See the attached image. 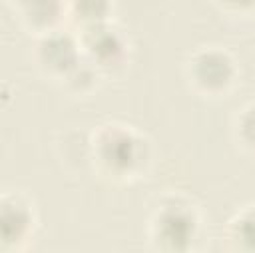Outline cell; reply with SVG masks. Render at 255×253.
<instances>
[{"instance_id":"obj_1","label":"cell","mask_w":255,"mask_h":253,"mask_svg":"<svg viewBox=\"0 0 255 253\" xmlns=\"http://www.w3.org/2000/svg\"><path fill=\"white\" fill-rule=\"evenodd\" d=\"M96 169L114 181H129L139 177L151 161L149 139L126 124H104L90 139Z\"/></svg>"},{"instance_id":"obj_2","label":"cell","mask_w":255,"mask_h":253,"mask_svg":"<svg viewBox=\"0 0 255 253\" xmlns=\"http://www.w3.org/2000/svg\"><path fill=\"white\" fill-rule=\"evenodd\" d=\"M201 237V213L185 197H163L147 223L149 247L163 253H185L195 249Z\"/></svg>"},{"instance_id":"obj_3","label":"cell","mask_w":255,"mask_h":253,"mask_svg":"<svg viewBox=\"0 0 255 253\" xmlns=\"http://www.w3.org/2000/svg\"><path fill=\"white\" fill-rule=\"evenodd\" d=\"M235 58L221 46H201L185 62V80L193 92L205 98L227 96L237 84Z\"/></svg>"},{"instance_id":"obj_4","label":"cell","mask_w":255,"mask_h":253,"mask_svg":"<svg viewBox=\"0 0 255 253\" xmlns=\"http://www.w3.org/2000/svg\"><path fill=\"white\" fill-rule=\"evenodd\" d=\"M38 213L34 203L20 191H6L0 199V243L2 251H24L34 239Z\"/></svg>"},{"instance_id":"obj_5","label":"cell","mask_w":255,"mask_h":253,"mask_svg":"<svg viewBox=\"0 0 255 253\" xmlns=\"http://www.w3.org/2000/svg\"><path fill=\"white\" fill-rule=\"evenodd\" d=\"M32 56L44 76L60 82L84 60L78 34H70L64 28L36 36V46Z\"/></svg>"},{"instance_id":"obj_6","label":"cell","mask_w":255,"mask_h":253,"mask_svg":"<svg viewBox=\"0 0 255 253\" xmlns=\"http://www.w3.org/2000/svg\"><path fill=\"white\" fill-rule=\"evenodd\" d=\"M84 58L92 62L102 74L116 72L128 62L129 44L126 34L112 22H104L86 30H78Z\"/></svg>"},{"instance_id":"obj_7","label":"cell","mask_w":255,"mask_h":253,"mask_svg":"<svg viewBox=\"0 0 255 253\" xmlns=\"http://www.w3.org/2000/svg\"><path fill=\"white\" fill-rule=\"evenodd\" d=\"M22 26L36 36L62 28L68 18L66 0H26L16 8Z\"/></svg>"},{"instance_id":"obj_8","label":"cell","mask_w":255,"mask_h":253,"mask_svg":"<svg viewBox=\"0 0 255 253\" xmlns=\"http://www.w3.org/2000/svg\"><path fill=\"white\" fill-rule=\"evenodd\" d=\"M227 247L241 253H255V203L237 209L225 225Z\"/></svg>"},{"instance_id":"obj_9","label":"cell","mask_w":255,"mask_h":253,"mask_svg":"<svg viewBox=\"0 0 255 253\" xmlns=\"http://www.w3.org/2000/svg\"><path fill=\"white\" fill-rule=\"evenodd\" d=\"M66 4L68 18L78 26V30L110 22L114 12V0H66Z\"/></svg>"},{"instance_id":"obj_10","label":"cell","mask_w":255,"mask_h":253,"mask_svg":"<svg viewBox=\"0 0 255 253\" xmlns=\"http://www.w3.org/2000/svg\"><path fill=\"white\" fill-rule=\"evenodd\" d=\"M102 76H104V74H102L92 62H88V60L84 58V60L62 80V84H64L72 94L86 96V94H92V92L98 88Z\"/></svg>"},{"instance_id":"obj_11","label":"cell","mask_w":255,"mask_h":253,"mask_svg":"<svg viewBox=\"0 0 255 253\" xmlns=\"http://www.w3.org/2000/svg\"><path fill=\"white\" fill-rule=\"evenodd\" d=\"M233 137L243 151L255 155V104H247L235 114Z\"/></svg>"},{"instance_id":"obj_12","label":"cell","mask_w":255,"mask_h":253,"mask_svg":"<svg viewBox=\"0 0 255 253\" xmlns=\"http://www.w3.org/2000/svg\"><path fill=\"white\" fill-rule=\"evenodd\" d=\"M217 6L231 16H255V0H215Z\"/></svg>"},{"instance_id":"obj_13","label":"cell","mask_w":255,"mask_h":253,"mask_svg":"<svg viewBox=\"0 0 255 253\" xmlns=\"http://www.w3.org/2000/svg\"><path fill=\"white\" fill-rule=\"evenodd\" d=\"M6 2H8V4H10V6H12V8H14V10H16V8H18V6H20V4H24V2H26V0H6Z\"/></svg>"}]
</instances>
